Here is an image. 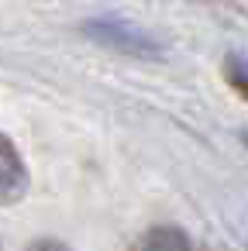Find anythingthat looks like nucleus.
Masks as SVG:
<instances>
[{"label":"nucleus","instance_id":"20e7f679","mask_svg":"<svg viewBox=\"0 0 248 251\" xmlns=\"http://www.w3.org/2000/svg\"><path fill=\"white\" fill-rule=\"evenodd\" d=\"M25 251H73V248H66L62 241H52V237H42V241H35V244H28Z\"/></svg>","mask_w":248,"mask_h":251},{"label":"nucleus","instance_id":"f03ea898","mask_svg":"<svg viewBox=\"0 0 248 251\" xmlns=\"http://www.w3.org/2000/svg\"><path fill=\"white\" fill-rule=\"evenodd\" d=\"M131 251H200V244L176 224H155L135 241Z\"/></svg>","mask_w":248,"mask_h":251},{"label":"nucleus","instance_id":"f257e3e1","mask_svg":"<svg viewBox=\"0 0 248 251\" xmlns=\"http://www.w3.org/2000/svg\"><path fill=\"white\" fill-rule=\"evenodd\" d=\"M28 193V169L25 158L18 155L14 141L0 134V206H11Z\"/></svg>","mask_w":248,"mask_h":251},{"label":"nucleus","instance_id":"7ed1b4c3","mask_svg":"<svg viewBox=\"0 0 248 251\" xmlns=\"http://www.w3.org/2000/svg\"><path fill=\"white\" fill-rule=\"evenodd\" d=\"M224 76H227V83H231V86L248 100V62H241V59H227Z\"/></svg>","mask_w":248,"mask_h":251}]
</instances>
